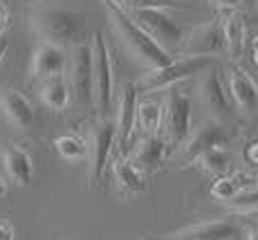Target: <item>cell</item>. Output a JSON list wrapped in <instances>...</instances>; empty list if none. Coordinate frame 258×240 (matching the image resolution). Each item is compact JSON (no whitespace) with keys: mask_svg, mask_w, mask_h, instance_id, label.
I'll return each mask as SVG.
<instances>
[{"mask_svg":"<svg viewBox=\"0 0 258 240\" xmlns=\"http://www.w3.org/2000/svg\"><path fill=\"white\" fill-rule=\"evenodd\" d=\"M29 32L38 43L61 45L72 49L74 45L86 43L88 25L81 14L58 3H43L29 12Z\"/></svg>","mask_w":258,"mask_h":240,"instance_id":"1","label":"cell"},{"mask_svg":"<svg viewBox=\"0 0 258 240\" xmlns=\"http://www.w3.org/2000/svg\"><path fill=\"white\" fill-rule=\"evenodd\" d=\"M103 7H106V14H108V18H110V25H112V29H115L117 38L123 43L128 54H131L140 66H144L151 72V70H160V68H166L168 63H173L171 54L153 41L140 25L119 7L115 0H103Z\"/></svg>","mask_w":258,"mask_h":240,"instance_id":"2","label":"cell"},{"mask_svg":"<svg viewBox=\"0 0 258 240\" xmlns=\"http://www.w3.org/2000/svg\"><path fill=\"white\" fill-rule=\"evenodd\" d=\"M88 182L97 187L106 175V166L115 155L117 146V124L110 117H94L88 124Z\"/></svg>","mask_w":258,"mask_h":240,"instance_id":"3","label":"cell"},{"mask_svg":"<svg viewBox=\"0 0 258 240\" xmlns=\"http://www.w3.org/2000/svg\"><path fill=\"white\" fill-rule=\"evenodd\" d=\"M213 66V58L207 56H182L177 61L168 63L166 68L160 70H151L146 72L140 81L135 83L137 94H151V92H160V90H171L177 83L186 81L191 77H200L205 70H209Z\"/></svg>","mask_w":258,"mask_h":240,"instance_id":"4","label":"cell"},{"mask_svg":"<svg viewBox=\"0 0 258 240\" xmlns=\"http://www.w3.org/2000/svg\"><path fill=\"white\" fill-rule=\"evenodd\" d=\"M164 114V139L173 153H177L186 144L193 133V103L191 97L182 88H171L166 94Z\"/></svg>","mask_w":258,"mask_h":240,"instance_id":"5","label":"cell"},{"mask_svg":"<svg viewBox=\"0 0 258 240\" xmlns=\"http://www.w3.org/2000/svg\"><path fill=\"white\" fill-rule=\"evenodd\" d=\"M92 61H94V108L99 117H108L115 101V70L112 56L103 41V32L97 29L92 36Z\"/></svg>","mask_w":258,"mask_h":240,"instance_id":"6","label":"cell"},{"mask_svg":"<svg viewBox=\"0 0 258 240\" xmlns=\"http://www.w3.org/2000/svg\"><path fill=\"white\" fill-rule=\"evenodd\" d=\"M196 97L202 110L207 112V117L213 122L225 124L227 119H231L234 108H231V94L227 90L225 81H222L220 72L216 68H209L198 77L196 83Z\"/></svg>","mask_w":258,"mask_h":240,"instance_id":"7","label":"cell"},{"mask_svg":"<svg viewBox=\"0 0 258 240\" xmlns=\"http://www.w3.org/2000/svg\"><path fill=\"white\" fill-rule=\"evenodd\" d=\"M137 88L135 83H121L117 99V146H115V162L128 159L135 148V133H137Z\"/></svg>","mask_w":258,"mask_h":240,"instance_id":"8","label":"cell"},{"mask_svg":"<svg viewBox=\"0 0 258 240\" xmlns=\"http://www.w3.org/2000/svg\"><path fill=\"white\" fill-rule=\"evenodd\" d=\"M128 16L140 25L162 49H166L168 54L180 52L184 36H186V29L173 21L164 9H144V12H133Z\"/></svg>","mask_w":258,"mask_h":240,"instance_id":"9","label":"cell"},{"mask_svg":"<svg viewBox=\"0 0 258 240\" xmlns=\"http://www.w3.org/2000/svg\"><path fill=\"white\" fill-rule=\"evenodd\" d=\"M68 81L72 88V101L77 106H92L94 103V61L92 43L74 45L70 49V68Z\"/></svg>","mask_w":258,"mask_h":240,"instance_id":"10","label":"cell"},{"mask_svg":"<svg viewBox=\"0 0 258 240\" xmlns=\"http://www.w3.org/2000/svg\"><path fill=\"white\" fill-rule=\"evenodd\" d=\"M229 144V133H227L225 124L207 119L198 128H193L191 137L186 139V144L175 153L177 162H182V166H191L202 157L207 151L216 146H227Z\"/></svg>","mask_w":258,"mask_h":240,"instance_id":"11","label":"cell"},{"mask_svg":"<svg viewBox=\"0 0 258 240\" xmlns=\"http://www.w3.org/2000/svg\"><path fill=\"white\" fill-rule=\"evenodd\" d=\"M225 52V29H222V14L216 21L198 25L186 32L184 43L180 47L182 56H207L213 58L216 54Z\"/></svg>","mask_w":258,"mask_h":240,"instance_id":"12","label":"cell"},{"mask_svg":"<svg viewBox=\"0 0 258 240\" xmlns=\"http://www.w3.org/2000/svg\"><path fill=\"white\" fill-rule=\"evenodd\" d=\"M70 68V49L52 43H38L29 61V74L34 79H49L66 74Z\"/></svg>","mask_w":258,"mask_h":240,"instance_id":"13","label":"cell"},{"mask_svg":"<svg viewBox=\"0 0 258 240\" xmlns=\"http://www.w3.org/2000/svg\"><path fill=\"white\" fill-rule=\"evenodd\" d=\"M236 236L238 227L231 220H205L153 240H234Z\"/></svg>","mask_w":258,"mask_h":240,"instance_id":"14","label":"cell"},{"mask_svg":"<svg viewBox=\"0 0 258 240\" xmlns=\"http://www.w3.org/2000/svg\"><path fill=\"white\" fill-rule=\"evenodd\" d=\"M168 151H171V148H168L164 137H160V135H148V137H142L140 142L135 144V148H133L128 159H131L142 173H153L164 164Z\"/></svg>","mask_w":258,"mask_h":240,"instance_id":"15","label":"cell"},{"mask_svg":"<svg viewBox=\"0 0 258 240\" xmlns=\"http://www.w3.org/2000/svg\"><path fill=\"white\" fill-rule=\"evenodd\" d=\"M0 112L18 131H25L34 122V106L27 97L16 88H7L0 92Z\"/></svg>","mask_w":258,"mask_h":240,"instance_id":"16","label":"cell"},{"mask_svg":"<svg viewBox=\"0 0 258 240\" xmlns=\"http://www.w3.org/2000/svg\"><path fill=\"white\" fill-rule=\"evenodd\" d=\"M3 164L9 179L16 187H29L34 182V162L27 148L21 144H9L3 148Z\"/></svg>","mask_w":258,"mask_h":240,"instance_id":"17","label":"cell"},{"mask_svg":"<svg viewBox=\"0 0 258 240\" xmlns=\"http://www.w3.org/2000/svg\"><path fill=\"white\" fill-rule=\"evenodd\" d=\"M227 74H229L227 81H229V94H231V99H234V103L247 114L256 112V108H258V83L245 72V70H240L236 66H231Z\"/></svg>","mask_w":258,"mask_h":240,"instance_id":"18","label":"cell"},{"mask_svg":"<svg viewBox=\"0 0 258 240\" xmlns=\"http://www.w3.org/2000/svg\"><path fill=\"white\" fill-rule=\"evenodd\" d=\"M38 97H41L43 106L49 108L52 112H63L72 101V88L68 77L58 74V77L43 79L38 86Z\"/></svg>","mask_w":258,"mask_h":240,"instance_id":"19","label":"cell"},{"mask_svg":"<svg viewBox=\"0 0 258 240\" xmlns=\"http://www.w3.org/2000/svg\"><path fill=\"white\" fill-rule=\"evenodd\" d=\"M112 173H115L117 191L123 196H140L148 191V177L142 173L131 159H119L112 162Z\"/></svg>","mask_w":258,"mask_h":240,"instance_id":"20","label":"cell"},{"mask_svg":"<svg viewBox=\"0 0 258 240\" xmlns=\"http://www.w3.org/2000/svg\"><path fill=\"white\" fill-rule=\"evenodd\" d=\"M222 29H225V52L229 54L231 61H238L247 47L245 18L238 12H225L222 14Z\"/></svg>","mask_w":258,"mask_h":240,"instance_id":"21","label":"cell"},{"mask_svg":"<svg viewBox=\"0 0 258 240\" xmlns=\"http://www.w3.org/2000/svg\"><path fill=\"white\" fill-rule=\"evenodd\" d=\"M254 189V175L249 173H229L225 177H218L211 187V198L227 204L231 200L240 198L245 191Z\"/></svg>","mask_w":258,"mask_h":240,"instance_id":"22","label":"cell"},{"mask_svg":"<svg viewBox=\"0 0 258 240\" xmlns=\"http://www.w3.org/2000/svg\"><path fill=\"white\" fill-rule=\"evenodd\" d=\"M164 114L166 106L157 99H144L137 103V133L144 137L148 135H157L162 126H164Z\"/></svg>","mask_w":258,"mask_h":240,"instance_id":"23","label":"cell"},{"mask_svg":"<svg viewBox=\"0 0 258 240\" xmlns=\"http://www.w3.org/2000/svg\"><path fill=\"white\" fill-rule=\"evenodd\" d=\"M196 164L205 173L213 175V177H225L234 168V155H231V151L227 146H216L211 151H207Z\"/></svg>","mask_w":258,"mask_h":240,"instance_id":"24","label":"cell"},{"mask_svg":"<svg viewBox=\"0 0 258 240\" xmlns=\"http://www.w3.org/2000/svg\"><path fill=\"white\" fill-rule=\"evenodd\" d=\"M54 148H56L58 157L66 162H83L88 159V142L81 135H61L54 139Z\"/></svg>","mask_w":258,"mask_h":240,"instance_id":"25","label":"cell"},{"mask_svg":"<svg viewBox=\"0 0 258 240\" xmlns=\"http://www.w3.org/2000/svg\"><path fill=\"white\" fill-rule=\"evenodd\" d=\"M123 12H144V9H184L182 5L173 3V0H115Z\"/></svg>","mask_w":258,"mask_h":240,"instance_id":"26","label":"cell"},{"mask_svg":"<svg viewBox=\"0 0 258 240\" xmlns=\"http://www.w3.org/2000/svg\"><path fill=\"white\" fill-rule=\"evenodd\" d=\"M227 207L234 213H256L258 211V187L249 189V191H245L240 198L227 202Z\"/></svg>","mask_w":258,"mask_h":240,"instance_id":"27","label":"cell"},{"mask_svg":"<svg viewBox=\"0 0 258 240\" xmlns=\"http://www.w3.org/2000/svg\"><path fill=\"white\" fill-rule=\"evenodd\" d=\"M209 3L216 9H220V14H225V12H236V9L240 7L245 0H209Z\"/></svg>","mask_w":258,"mask_h":240,"instance_id":"28","label":"cell"},{"mask_svg":"<svg viewBox=\"0 0 258 240\" xmlns=\"http://www.w3.org/2000/svg\"><path fill=\"white\" fill-rule=\"evenodd\" d=\"M245 159H247V164H249L251 168H256V171H258V139H254V142L247 144Z\"/></svg>","mask_w":258,"mask_h":240,"instance_id":"29","label":"cell"},{"mask_svg":"<svg viewBox=\"0 0 258 240\" xmlns=\"http://www.w3.org/2000/svg\"><path fill=\"white\" fill-rule=\"evenodd\" d=\"M0 240H14V227L7 220H0Z\"/></svg>","mask_w":258,"mask_h":240,"instance_id":"30","label":"cell"},{"mask_svg":"<svg viewBox=\"0 0 258 240\" xmlns=\"http://www.w3.org/2000/svg\"><path fill=\"white\" fill-rule=\"evenodd\" d=\"M7 52H9V41H7V38H0V63L5 61Z\"/></svg>","mask_w":258,"mask_h":240,"instance_id":"31","label":"cell"},{"mask_svg":"<svg viewBox=\"0 0 258 240\" xmlns=\"http://www.w3.org/2000/svg\"><path fill=\"white\" fill-rule=\"evenodd\" d=\"M251 58H254V63L258 66V36L251 38Z\"/></svg>","mask_w":258,"mask_h":240,"instance_id":"32","label":"cell"},{"mask_svg":"<svg viewBox=\"0 0 258 240\" xmlns=\"http://www.w3.org/2000/svg\"><path fill=\"white\" fill-rule=\"evenodd\" d=\"M5 25H7V9L0 5V29H3Z\"/></svg>","mask_w":258,"mask_h":240,"instance_id":"33","label":"cell"},{"mask_svg":"<svg viewBox=\"0 0 258 240\" xmlns=\"http://www.w3.org/2000/svg\"><path fill=\"white\" fill-rule=\"evenodd\" d=\"M247 240H258V227H249V229H247Z\"/></svg>","mask_w":258,"mask_h":240,"instance_id":"34","label":"cell"},{"mask_svg":"<svg viewBox=\"0 0 258 240\" xmlns=\"http://www.w3.org/2000/svg\"><path fill=\"white\" fill-rule=\"evenodd\" d=\"M5 196H7V182H5V179L0 177V200H3Z\"/></svg>","mask_w":258,"mask_h":240,"instance_id":"35","label":"cell"},{"mask_svg":"<svg viewBox=\"0 0 258 240\" xmlns=\"http://www.w3.org/2000/svg\"><path fill=\"white\" fill-rule=\"evenodd\" d=\"M0 142H3V133H0Z\"/></svg>","mask_w":258,"mask_h":240,"instance_id":"36","label":"cell"}]
</instances>
